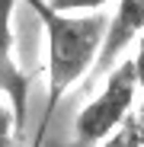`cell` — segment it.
<instances>
[{
    "mask_svg": "<svg viewBox=\"0 0 144 147\" xmlns=\"http://www.w3.org/2000/svg\"><path fill=\"white\" fill-rule=\"evenodd\" d=\"M26 7L35 13V19L45 29V77H48V102L42 121L48 125L58 109V102L74 90L87 74L93 70L99 48L106 38L109 19L103 13H83V16H67L58 13L45 0H26Z\"/></svg>",
    "mask_w": 144,
    "mask_h": 147,
    "instance_id": "6da1fadb",
    "label": "cell"
},
{
    "mask_svg": "<svg viewBox=\"0 0 144 147\" xmlns=\"http://www.w3.org/2000/svg\"><path fill=\"white\" fill-rule=\"evenodd\" d=\"M135 96H138V86H135V67H131V55H128L109 67L106 86L99 90V96L80 109V115L74 121V138L80 144H96L106 134H112L135 112Z\"/></svg>",
    "mask_w": 144,
    "mask_h": 147,
    "instance_id": "7a4b0ae2",
    "label": "cell"
},
{
    "mask_svg": "<svg viewBox=\"0 0 144 147\" xmlns=\"http://www.w3.org/2000/svg\"><path fill=\"white\" fill-rule=\"evenodd\" d=\"M13 16L16 0H0V96L10 102L16 128L26 125V106H29V86L32 74L16 64V35H13Z\"/></svg>",
    "mask_w": 144,
    "mask_h": 147,
    "instance_id": "3957f363",
    "label": "cell"
},
{
    "mask_svg": "<svg viewBox=\"0 0 144 147\" xmlns=\"http://www.w3.org/2000/svg\"><path fill=\"white\" fill-rule=\"evenodd\" d=\"M144 32V0H115V13L106 26V38L99 48V58L93 64V77L106 74L118 58L125 55V48L135 45V38Z\"/></svg>",
    "mask_w": 144,
    "mask_h": 147,
    "instance_id": "277c9868",
    "label": "cell"
},
{
    "mask_svg": "<svg viewBox=\"0 0 144 147\" xmlns=\"http://www.w3.org/2000/svg\"><path fill=\"white\" fill-rule=\"evenodd\" d=\"M99 147H144V125H141L138 112H131L112 134H106Z\"/></svg>",
    "mask_w": 144,
    "mask_h": 147,
    "instance_id": "5b68a950",
    "label": "cell"
},
{
    "mask_svg": "<svg viewBox=\"0 0 144 147\" xmlns=\"http://www.w3.org/2000/svg\"><path fill=\"white\" fill-rule=\"evenodd\" d=\"M45 3L58 13H67V16H83V13H99L112 0H45Z\"/></svg>",
    "mask_w": 144,
    "mask_h": 147,
    "instance_id": "8992f818",
    "label": "cell"
},
{
    "mask_svg": "<svg viewBox=\"0 0 144 147\" xmlns=\"http://www.w3.org/2000/svg\"><path fill=\"white\" fill-rule=\"evenodd\" d=\"M131 67H135V86H138V118H141V125H144V32L135 38Z\"/></svg>",
    "mask_w": 144,
    "mask_h": 147,
    "instance_id": "52a82bcc",
    "label": "cell"
},
{
    "mask_svg": "<svg viewBox=\"0 0 144 147\" xmlns=\"http://www.w3.org/2000/svg\"><path fill=\"white\" fill-rule=\"evenodd\" d=\"M16 134H19V128H16L13 109H10V102L3 99V96H0V147H13Z\"/></svg>",
    "mask_w": 144,
    "mask_h": 147,
    "instance_id": "ba28073f",
    "label": "cell"
},
{
    "mask_svg": "<svg viewBox=\"0 0 144 147\" xmlns=\"http://www.w3.org/2000/svg\"><path fill=\"white\" fill-rule=\"evenodd\" d=\"M45 131H48V125L42 121V125H39V131H35V141H32V147H42V138H45Z\"/></svg>",
    "mask_w": 144,
    "mask_h": 147,
    "instance_id": "9c48e42d",
    "label": "cell"
}]
</instances>
